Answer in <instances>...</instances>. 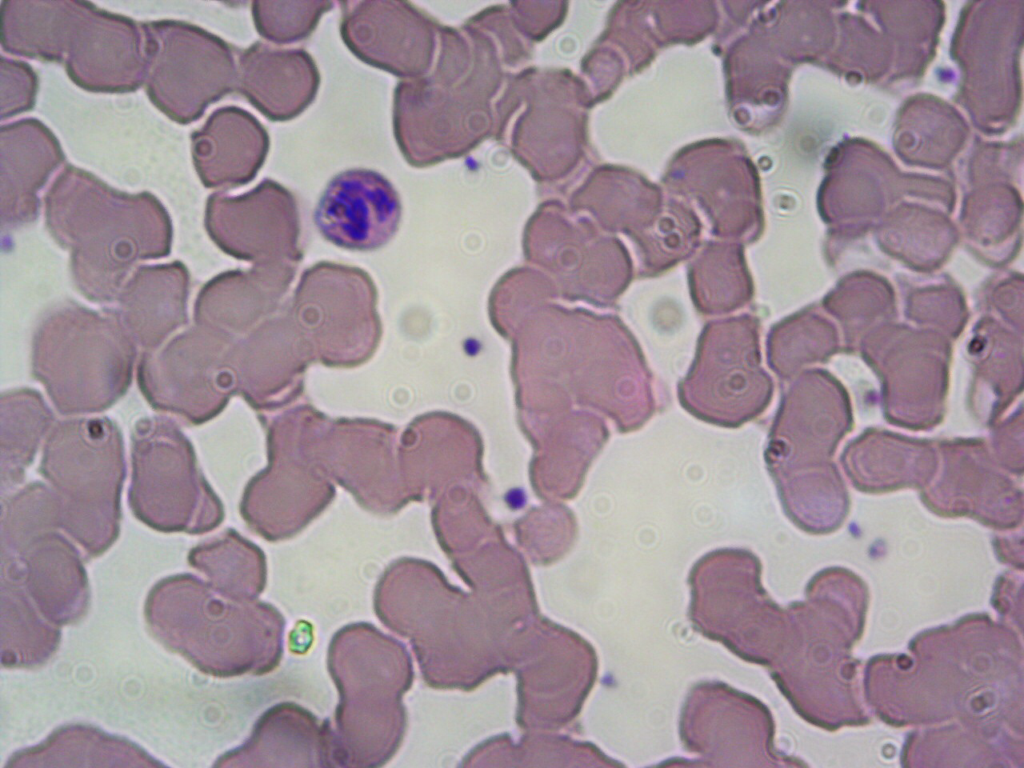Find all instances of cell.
<instances>
[{"instance_id": "obj_14", "label": "cell", "mask_w": 1024, "mask_h": 768, "mask_svg": "<svg viewBox=\"0 0 1024 768\" xmlns=\"http://www.w3.org/2000/svg\"><path fill=\"white\" fill-rule=\"evenodd\" d=\"M220 765L333 767L329 721H320L296 703H278L259 717L249 738Z\"/></svg>"}, {"instance_id": "obj_21", "label": "cell", "mask_w": 1024, "mask_h": 768, "mask_svg": "<svg viewBox=\"0 0 1024 768\" xmlns=\"http://www.w3.org/2000/svg\"><path fill=\"white\" fill-rule=\"evenodd\" d=\"M333 4L326 0H257L251 3V12L259 35L272 43L285 45L309 37Z\"/></svg>"}, {"instance_id": "obj_16", "label": "cell", "mask_w": 1024, "mask_h": 768, "mask_svg": "<svg viewBox=\"0 0 1024 768\" xmlns=\"http://www.w3.org/2000/svg\"><path fill=\"white\" fill-rule=\"evenodd\" d=\"M137 272L120 295V311L124 330L153 349L186 320V272L178 263Z\"/></svg>"}, {"instance_id": "obj_6", "label": "cell", "mask_w": 1024, "mask_h": 768, "mask_svg": "<svg viewBox=\"0 0 1024 768\" xmlns=\"http://www.w3.org/2000/svg\"><path fill=\"white\" fill-rule=\"evenodd\" d=\"M128 502L134 516L163 532L202 533L218 521V509L202 477L192 445L163 416L140 419L132 433Z\"/></svg>"}, {"instance_id": "obj_13", "label": "cell", "mask_w": 1024, "mask_h": 768, "mask_svg": "<svg viewBox=\"0 0 1024 768\" xmlns=\"http://www.w3.org/2000/svg\"><path fill=\"white\" fill-rule=\"evenodd\" d=\"M319 85L316 63L303 49L258 41L239 55L237 87L271 121L299 116L314 101Z\"/></svg>"}, {"instance_id": "obj_12", "label": "cell", "mask_w": 1024, "mask_h": 768, "mask_svg": "<svg viewBox=\"0 0 1024 768\" xmlns=\"http://www.w3.org/2000/svg\"><path fill=\"white\" fill-rule=\"evenodd\" d=\"M297 266H256L224 272L209 281L198 295V326L215 329L237 339L277 313L295 277Z\"/></svg>"}, {"instance_id": "obj_7", "label": "cell", "mask_w": 1024, "mask_h": 768, "mask_svg": "<svg viewBox=\"0 0 1024 768\" xmlns=\"http://www.w3.org/2000/svg\"><path fill=\"white\" fill-rule=\"evenodd\" d=\"M378 293L361 268L322 261L305 269L287 311L312 359L328 366L367 361L381 340Z\"/></svg>"}, {"instance_id": "obj_8", "label": "cell", "mask_w": 1024, "mask_h": 768, "mask_svg": "<svg viewBox=\"0 0 1024 768\" xmlns=\"http://www.w3.org/2000/svg\"><path fill=\"white\" fill-rule=\"evenodd\" d=\"M237 338L198 326L160 352L143 355L138 382L151 406L199 424L225 403L233 386Z\"/></svg>"}, {"instance_id": "obj_5", "label": "cell", "mask_w": 1024, "mask_h": 768, "mask_svg": "<svg viewBox=\"0 0 1024 768\" xmlns=\"http://www.w3.org/2000/svg\"><path fill=\"white\" fill-rule=\"evenodd\" d=\"M759 328L758 319L749 314L705 325L677 388L688 413L715 426L738 428L765 412L774 385L762 367Z\"/></svg>"}, {"instance_id": "obj_2", "label": "cell", "mask_w": 1024, "mask_h": 768, "mask_svg": "<svg viewBox=\"0 0 1024 768\" xmlns=\"http://www.w3.org/2000/svg\"><path fill=\"white\" fill-rule=\"evenodd\" d=\"M39 471L59 501L61 528L90 553L105 550L118 535L126 475L118 426L107 417L57 422Z\"/></svg>"}, {"instance_id": "obj_17", "label": "cell", "mask_w": 1024, "mask_h": 768, "mask_svg": "<svg viewBox=\"0 0 1024 768\" xmlns=\"http://www.w3.org/2000/svg\"><path fill=\"white\" fill-rule=\"evenodd\" d=\"M691 299L704 315H722L747 305L754 285L740 244L711 242L688 269Z\"/></svg>"}, {"instance_id": "obj_10", "label": "cell", "mask_w": 1024, "mask_h": 768, "mask_svg": "<svg viewBox=\"0 0 1024 768\" xmlns=\"http://www.w3.org/2000/svg\"><path fill=\"white\" fill-rule=\"evenodd\" d=\"M400 217V200L392 184L382 174L363 168L335 175L313 214L325 240L353 251L386 245L395 235Z\"/></svg>"}, {"instance_id": "obj_3", "label": "cell", "mask_w": 1024, "mask_h": 768, "mask_svg": "<svg viewBox=\"0 0 1024 768\" xmlns=\"http://www.w3.org/2000/svg\"><path fill=\"white\" fill-rule=\"evenodd\" d=\"M134 348L121 325L83 309L59 311L38 329L33 374L59 413L101 412L131 383Z\"/></svg>"}, {"instance_id": "obj_18", "label": "cell", "mask_w": 1024, "mask_h": 768, "mask_svg": "<svg viewBox=\"0 0 1024 768\" xmlns=\"http://www.w3.org/2000/svg\"><path fill=\"white\" fill-rule=\"evenodd\" d=\"M54 421L41 395L29 389L1 397V490L19 484Z\"/></svg>"}, {"instance_id": "obj_9", "label": "cell", "mask_w": 1024, "mask_h": 768, "mask_svg": "<svg viewBox=\"0 0 1024 768\" xmlns=\"http://www.w3.org/2000/svg\"><path fill=\"white\" fill-rule=\"evenodd\" d=\"M205 223L215 244L238 260L298 267L303 258L298 201L272 179L239 195L212 194Z\"/></svg>"}, {"instance_id": "obj_11", "label": "cell", "mask_w": 1024, "mask_h": 768, "mask_svg": "<svg viewBox=\"0 0 1024 768\" xmlns=\"http://www.w3.org/2000/svg\"><path fill=\"white\" fill-rule=\"evenodd\" d=\"M341 4L340 34L358 59L397 76H410L423 68L427 27L407 3L356 0Z\"/></svg>"}, {"instance_id": "obj_20", "label": "cell", "mask_w": 1024, "mask_h": 768, "mask_svg": "<svg viewBox=\"0 0 1024 768\" xmlns=\"http://www.w3.org/2000/svg\"><path fill=\"white\" fill-rule=\"evenodd\" d=\"M1 527L3 544L12 547L61 527L59 501L52 488L34 482L3 500Z\"/></svg>"}, {"instance_id": "obj_4", "label": "cell", "mask_w": 1024, "mask_h": 768, "mask_svg": "<svg viewBox=\"0 0 1024 768\" xmlns=\"http://www.w3.org/2000/svg\"><path fill=\"white\" fill-rule=\"evenodd\" d=\"M95 193L96 199L92 193H87L88 199L49 198L47 218L55 237L72 251L79 287L87 297L107 300L121 287L135 261L161 257L169 251L170 229L166 216L136 223L161 211V207L144 216H122L133 197H127L120 208L126 197L111 191L108 203L110 191L99 185L98 207L97 185Z\"/></svg>"}, {"instance_id": "obj_15", "label": "cell", "mask_w": 1024, "mask_h": 768, "mask_svg": "<svg viewBox=\"0 0 1024 768\" xmlns=\"http://www.w3.org/2000/svg\"><path fill=\"white\" fill-rule=\"evenodd\" d=\"M269 135L250 112L236 106L215 110L193 135V156L209 188H233L252 181L265 162Z\"/></svg>"}, {"instance_id": "obj_1", "label": "cell", "mask_w": 1024, "mask_h": 768, "mask_svg": "<svg viewBox=\"0 0 1024 768\" xmlns=\"http://www.w3.org/2000/svg\"><path fill=\"white\" fill-rule=\"evenodd\" d=\"M327 667L339 693L329 721L333 767L383 766L403 734L400 700L410 683L405 649L370 623H351L333 635Z\"/></svg>"}, {"instance_id": "obj_19", "label": "cell", "mask_w": 1024, "mask_h": 768, "mask_svg": "<svg viewBox=\"0 0 1024 768\" xmlns=\"http://www.w3.org/2000/svg\"><path fill=\"white\" fill-rule=\"evenodd\" d=\"M190 559L230 599L255 600L265 587L263 558L256 549L234 539L197 547Z\"/></svg>"}]
</instances>
